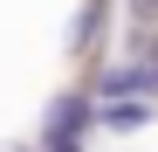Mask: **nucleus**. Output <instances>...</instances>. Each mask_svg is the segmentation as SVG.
Wrapping results in <instances>:
<instances>
[{
	"label": "nucleus",
	"mask_w": 158,
	"mask_h": 152,
	"mask_svg": "<svg viewBox=\"0 0 158 152\" xmlns=\"http://www.w3.org/2000/svg\"><path fill=\"white\" fill-rule=\"evenodd\" d=\"M89 118H96V111L83 104V97H62V104L48 111V145H76V132H83Z\"/></svg>",
	"instance_id": "1"
},
{
	"label": "nucleus",
	"mask_w": 158,
	"mask_h": 152,
	"mask_svg": "<svg viewBox=\"0 0 158 152\" xmlns=\"http://www.w3.org/2000/svg\"><path fill=\"white\" fill-rule=\"evenodd\" d=\"M158 111L151 104H138V97H131V104H103L96 111V124H103V132H138V124H151Z\"/></svg>",
	"instance_id": "2"
},
{
	"label": "nucleus",
	"mask_w": 158,
	"mask_h": 152,
	"mask_svg": "<svg viewBox=\"0 0 158 152\" xmlns=\"http://www.w3.org/2000/svg\"><path fill=\"white\" fill-rule=\"evenodd\" d=\"M131 21H138V28H151V21H158V0H131Z\"/></svg>",
	"instance_id": "3"
}]
</instances>
